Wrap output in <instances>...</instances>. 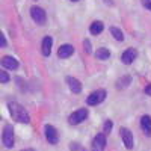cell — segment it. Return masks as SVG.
<instances>
[{
    "label": "cell",
    "mask_w": 151,
    "mask_h": 151,
    "mask_svg": "<svg viewBox=\"0 0 151 151\" xmlns=\"http://www.w3.org/2000/svg\"><path fill=\"white\" fill-rule=\"evenodd\" d=\"M71 2H77V0H71Z\"/></svg>",
    "instance_id": "cell-25"
},
{
    "label": "cell",
    "mask_w": 151,
    "mask_h": 151,
    "mask_svg": "<svg viewBox=\"0 0 151 151\" xmlns=\"http://www.w3.org/2000/svg\"><path fill=\"white\" fill-rule=\"evenodd\" d=\"M44 132H45V139H47L48 144H58V141H59V134H58V130L53 127L52 124H45Z\"/></svg>",
    "instance_id": "cell-6"
},
{
    "label": "cell",
    "mask_w": 151,
    "mask_h": 151,
    "mask_svg": "<svg viewBox=\"0 0 151 151\" xmlns=\"http://www.w3.org/2000/svg\"><path fill=\"white\" fill-rule=\"evenodd\" d=\"M73 53H74V47H73V45H70V44L60 45V47H59V50H58V56H59L60 59H67V58L73 56Z\"/></svg>",
    "instance_id": "cell-9"
},
{
    "label": "cell",
    "mask_w": 151,
    "mask_h": 151,
    "mask_svg": "<svg viewBox=\"0 0 151 151\" xmlns=\"http://www.w3.org/2000/svg\"><path fill=\"white\" fill-rule=\"evenodd\" d=\"M112 130V121H106L104 122V132H110Z\"/></svg>",
    "instance_id": "cell-21"
},
{
    "label": "cell",
    "mask_w": 151,
    "mask_h": 151,
    "mask_svg": "<svg viewBox=\"0 0 151 151\" xmlns=\"http://www.w3.org/2000/svg\"><path fill=\"white\" fill-rule=\"evenodd\" d=\"M21 151H35L33 148H24V150H21Z\"/></svg>",
    "instance_id": "cell-24"
},
{
    "label": "cell",
    "mask_w": 151,
    "mask_h": 151,
    "mask_svg": "<svg viewBox=\"0 0 151 151\" xmlns=\"http://www.w3.org/2000/svg\"><path fill=\"white\" fill-rule=\"evenodd\" d=\"M86 118H88V109H79V110L73 112V115H70L68 122H70L71 125H77V124H80L82 121H85Z\"/></svg>",
    "instance_id": "cell-5"
},
{
    "label": "cell",
    "mask_w": 151,
    "mask_h": 151,
    "mask_svg": "<svg viewBox=\"0 0 151 151\" xmlns=\"http://www.w3.org/2000/svg\"><path fill=\"white\" fill-rule=\"evenodd\" d=\"M119 134H121V137H122V142H124V145H125V148L127 150H132L133 148V144H134V141H133V133L129 130V129H121L119 130Z\"/></svg>",
    "instance_id": "cell-7"
},
{
    "label": "cell",
    "mask_w": 151,
    "mask_h": 151,
    "mask_svg": "<svg viewBox=\"0 0 151 151\" xmlns=\"http://www.w3.org/2000/svg\"><path fill=\"white\" fill-rule=\"evenodd\" d=\"M136 56H137V52L134 48H127L125 52L122 53V56H121V60L124 62V64H132V62L136 59Z\"/></svg>",
    "instance_id": "cell-10"
},
{
    "label": "cell",
    "mask_w": 151,
    "mask_h": 151,
    "mask_svg": "<svg viewBox=\"0 0 151 151\" xmlns=\"http://www.w3.org/2000/svg\"><path fill=\"white\" fill-rule=\"evenodd\" d=\"M142 5H144V8L151 11V0H142Z\"/></svg>",
    "instance_id": "cell-22"
},
{
    "label": "cell",
    "mask_w": 151,
    "mask_h": 151,
    "mask_svg": "<svg viewBox=\"0 0 151 151\" xmlns=\"http://www.w3.org/2000/svg\"><path fill=\"white\" fill-rule=\"evenodd\" d=\"M2 65L8 70H17L18 68V60L14 59L12 56H5V58H2Z\"/></svg>",
    "instance_id": "cell-12"
},
{
    "label": "cell",
    "mask_w": 151,
    "mask_h": 151,
    "mask_svg": "<svg viewBox=\"0 0 151 151\" xmlns=\"http://www.w3.org/2000/svg\"><path fill=\"white\" fill-rule=\"evenodd\" d=\"M95 56H97V59H100V60H104V59H109V58H110V52H109L107 48L101 47V48L97 50Z\"/></svg>",
    "instance_id": "cell-16"
},
{
    "label": "cell",
    "mask_w": 151,
    "mask_h": 151,
    "mask_svg": "<svg viewBox=\"0 0 151 151\" xmlns=\"http://www.w3.org/2000/svg\"><path fill=\"white\" fill-rule=\"evenodd\" d=\"M141 129H142V132L147 136H151V116L144 115L141 118Z\"/></svg>",
    "instance_id": "cell-14"
},
{
    "label": "cell",
    "mask_w": 151,
    "mask_h": 151,
    "mask_svg": "<svg viewBox=\"0 0 151 151\" xmlns=\"http://www.w3.org/2000/svg\"><path fill=\"white\" fill-rule=\"evenodd\" d=\"M83 47H85V50H86V53H91V52H92V50H91V42L88 41V40H85Z\"/></svg>",
    "instance_id": "cell-20"
},
{
    "label": "cell",
    "mask_w": 151,
    "mask_h": 151,
    "mask_svg": "<svg viewBox=\"0 0 151 151\" xmlns=\"http://www.w3.org/2000/svg\"><path fill=\"white\" fill-rule=\"evenodd\" d=\"M103 100H106V91L104 89H97V91H94L88 95L86 103L89 106H97L100 103H103Z\"/></svg>",
    "instance_id": "cell-3"
},
{
    "label": "cell",
    "mask_w": 151,
    "mask_h": 151,
    "mask_svg": "<svg viewBox=\"0 0 151 151\" xmlns=\"http://www.w3.org/2000/svg\"><path fill=\"white\" fill-rule=\"evenodd\" d=\"M110 33L113 35V38H115L116 41H124V33H122L121 29H118L116 26H112V27H110Z\"/></svg>",
    "instance_id": "cell-18"
},
{
    "label": "cell",
    "mask_w": 151,
    "mask_h": 151,
    "mask_svg": "<svg viewBox=\"0 0 151 151\" xmlns=\"http://www.w3.org/2000/svg\"><path fill=\"white\" fill-rule=\"evenodd\" d=\"M8 109H9V113H11V116L14 121L21 122V124H29V121H30L29 113L26 112V109L21 104H18L15 101H11V103H8Z\"/></svg>",
    "instance_id": "cell-1"
},
{
    "label": "cell",
    "mask_w": 151,
    "mask_h": 151,
    "mask_svg": "<svg viewBox=\"0 0 151 151\" xmlns=\"http://www.w3.org/2000/svg\"><path fill=\"white\" fill-rule=\"evenodd\" d=\"M132 82V77L130 76H122V77L116 82V86H118V89H122V88H127Z\"/></svg>",
    "instance_id": "cell-17"
},
{
    "label": "cell",
    "mask_w": 151,
    "mask_h": 151,
    "mask_svg": "<svg viewBox=\"0 0 151 151\" xmlns=\"http://www.w3.org/2000/svg\"><path fill=\"white\" fill-rule=\"evenodd\" d=\"M103 29H104V24L101 21H94L91 24V27H89V32L92 35H100V33L103 32Z\"/></svg>",
    "instance_id": "cell-15"
},
{
    "label": "cell",
    "mask_w": 151,
    "mask_h": 151,
    "mask_svg": "<svg viewBox=\"0 0 151 151\" xmlns=\"http://www.w3.org/2000/svg\"><path fill=\"white\" fill-rule=\"evenodd\" d=\"M52 45H53L52 36H45L42 40V45H41V52L44 56H50V53H52Z\"/></svg>",
    "instance_id": "cell-13"
},
{
    "label": "cell",
    "mask_w": 151,
    "mask_h": 151,
    "mask_svg": "<svg viewBox=\"0 0 151 151\" xmlns=\"http://www.w3.org/2000/svg\"><path fill=\"white\" fill-rule=\"evenodd\" d=\"M0 82H2V83H8V82H9V76H8V73L0 71Z\"/></svg>",
    "instance_id": "cell-19"
},
{
    "label": "cell",
    "mask_w": 151,
    "mask_h": 151,
    "mask_svg": "<svg viewBox=\"0 0 151 151\" xmlns=\"http://www.w3.org/2000/svg\"><path fill=\"white\" fill-rule=\"evenodd\" d=\"M30 17H32V20L36 24H44L45 20H47L45 11L42 8H40V6H32L30 8Z\"/></svg>",
    "instance_id": "cell-4"
},
{
    "label": "cell",
    "mask_w": 151,
    "mask_h": 151,
    "mask_svg": "<svg viewBox=\"0 0 151 151\" xmlns=\"http://www.w3.org/2000/svg\"><path fill=\"white\" fill-rule=\"evenodd\" d=\"M67 83H68L70 89H71L74 94H80V92H82V83L76 79V77H71V76H68V77H67Z\"/></svg>",
    "instance_id": "cell-11"
},
{
    "label": "cell",
    "mask_w": 151,
    "mask_h": 151,
    "mask_svg": "<svg viewBox=\"0 0 151 151\" xmlns=\"http://www.w3.org/2000/svg\"><path fill=\"white\" fill-rule=\"evenodd\" d=\"M82 151H85V150H82Z\"/></svg>",
    "instance_id": "cell-26"
},
{
    "label": "cell",
    "mask_w": 151,
    "mask_h": 151,
    "mask_svg": "<svg viewBox=\"0 0 151 151\" xmlns=\"http://www.w3.org/2000/svg\"><path fill=\"white\" fill-rule=\"evenodd\" d=\"M106 148V136L103 133H98L92 141V151H104Z\"/></svg>",
    "instance_id": "cell-8"
},
{
    "label": "cell",
    "mask_w": 151,
    "mask_h": 151,
    "mask_svg": "<svg viewBox=\"0 0 151 151\" xmlns=\"http://www.w3.org/2000/svg\"><path fill=\"white\" fill-rule=\"evenodd\" d=\"M145 94H148V95H151V85H148V86L145 88Z\"/></svg>",
    "instance_id": "cell-23"
},
{
    "label": "cell",
    "mask_w": 151,
    "mask_h": 151,
    "mask_svg": "<svg viewBox=\"0 0 151 151\" xmlns=\"http://www.w3.org/2000/svg\"><path fill=\"white\" fill-rule=\"evenodd\" d=\"M2 141H3V145L6 148H12V147H14L15 137H14V129H12L11 124H6L3 127V137H2Z\"/></svg>",
    "instance_id": "cell-2"
}]
</instances>
